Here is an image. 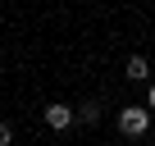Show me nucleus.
<instances>
[{
    "label": "nucleus",
    "instance_id": "nucleus-1",
    "mask_svg": "<svg viewBox=\"0 0 155 146\" xmlns=\"http://www.w3.org/2000/svg\"><path fill=\"white\" fill-rule=\"evenodd\" d=\"M150 128V110L146 105H128V110H119V132L123 137H141Z\"/></svg>",
    "mask_w": 155,
    "mask_h": 146
},
{
    "label": "nucleus",
    "instance_id": "nucleus-2",
    "mask_svg": "<svg viewBox=\"0 0 155 146\" xmlns=\"http://www.w3.org/2000/svg\"><path fill=\"white\" fill-rule=\"evenodd\" d=\"M46 123H50L55 132H64V128H73V123H78V110H73V105H59V101H55V105H46Z\"/></svg>",
    "mask_w": 155,
    "mask_h": 146
},
{
    "label": "nucleus",
    "instance_id": "nucleus-3",
    "mask_svg": "<svg viewBox=\"0 0 155 146\" xmlns=\"http://www.w3.org/2000/svg\"><path fill=\"white\" fill-rule=\"evenodd\" d=\"M128 78H132V82H146V78H150L146 55H128Z\"/></svg>",
    "mask_w": 155,
    "mask_h": 146
},
{
    "label": "nucleus",
    "instance_id": "nucleus-4",
    "mask_svg": "<svg viewBox=\"0 0 155 146\" xmlns=\"http://www.w3.org/2000/svg\"><path fill=\"white\" fill-rule=\"evenodd\" d=\"M96 119H101V105H96V101L78 105V123H96Z\"/></svg>",
    "mask_w": 155,
    "mask_h": 146
},
{
    "label": "nucleus",
    "instance_id": "nucleus-5",
    "mask_svg": "<svg viewBox=\"0 0 155 146\" xmlns=\"http://www.w3.org/2000/svg\"><path fill=\"white\" fill-rule=\"evenodd\" d=\"M9 141H14V128H9V123H0V146H9Z\"/></svg>",
    "mask_w": 155,
    "mask_h": 146
},
{
    "label": "nucleus",
    "instance_id": "nucleus-6",
    "mask_svg": "<svg viewBox=\"0 0 155 146\" xmlns=\"http://www.w3.org/2000/svg\"><path fill=\"white\" fill-rule=\"evenodd\" d=\"M146 110H155V82H150V91H146Z\"/></svg>",
    "mask_w": 155,
    "mask_h": 146
}]
</instances>
